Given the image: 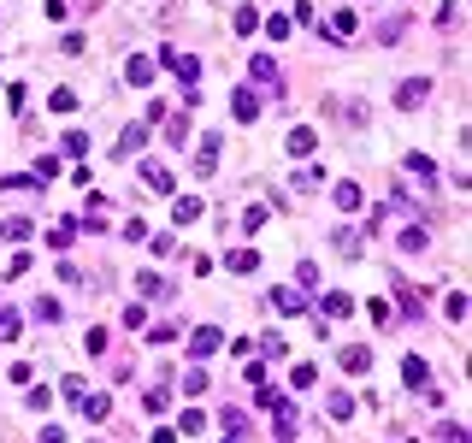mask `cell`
<instances>
[{
  "instance_id": "obj_1",
  "label": "cell",
  "mask_w": 472,
  "mask_h": 443,
  "mask_svg": "<svg viewBox=\"0 0 472 443\" xmlns=\"http://www.w3.org/2000/svg\"><path fill=\"white\" fill-rule=\"evenodd\" d=\"M425 95H431V77H408V83L396 89V107H401V112H413L419 101H425Z\"/></svg>"
},
{
  "instance_id": "obj_2",
  "label": "cell",
  "mask_w": 472,
  "mask_h": 443,
  "mask_svg": "<svg viewBox=\"0 0 472 443\" xmlns=\"http://www.w3.org/2000/svg\"><path fill=\"white\" fill-rule=\"evenodd\" d=\"M266 307H272V314H301V307H307V302H301V290H290V284H283V290H272V295H266Z\"/></svg>"
},
{
  "instance_id": "obj_3",
  "label": "cell",
  "mask_w": 472,
  "mask_h": 443,
  "mask_svg": "<svg viewBox=\"0 0 472 443\" xmlns=\"http://www.w3.org/2000/svg\"><path fill=\"white\" fill-rule=\"evenodd\" d=\"M230 112H236V119H242V124H248V119H260V95L236 83V95H230Z\"/></svg>"
},
{
  "instance_id": "obj_4",
  "label": "cell",
  "mask_w": 472,
  "mask_h": 443,
  "mask_svg": "<svg viewBox=\"0 0 472 443\" xmlns=\"http://www.w3.org/2000/svg\"><path fill=\"white\" fill-rule=\"evenodd\" d=\"M218 343H225V337H218V325H201V331L189 337V355H195V360H207V355L218 349Z\"/></svg>"
},
{
  "instance_id": "obj_5",
  "label": "cell",
  "mask_w": 472,
  "mask_h": 443,
  "mask_svg": "<svg viewBox=\"0 0 472 443\" xmlns=\"http://www.w3.org/2000/svg\"><path fill=\"white\" fill-rule=\"evenodd\" d=\"M401 379H408V390H425V384H431V367H425L419 355H408V360H401Z\"/></svg>"
},
{
  "instance_id": "obj_6",
  "label": "cell",
  "mask_w": 472,
  "mask_h": 443,
  "mask_svg": "<svg viewBox=\"0 0 472 443\" xmlns=\"http://www.w3.org/2000/svg\"><path fill=\"white\" fill-rule=\"evenodd\" d=\"M248 71H254V83L278 89V59H272V54H254V59H248Z\"/></svg>"
},
{
  "instance_id": "obj_7",
  "label": "cell",
  "mask_w": 472,
  "mask_h": 443,
  "mask_svg": "<svg viewBox=\"0 0 472 443\" xmlns=\"http://www.w3.org/2000/svg\"><path fill=\"white\" fill-rule=\"evenodd\" d=\"M201 213H207V201H201V195H177V207H172V219L177 225H195Z\"/></svg>"
},
{
  "instance_id": "obj_8",
  "label": "cell",
  "mask_w": 472,
  "mask_h": 443,
  "mask_svg": "<svg viewBox=\"0 0 472 443\" xmlns=\"http://www.w3.org/2000/svg\"><path fill=\"white\" fill-rule=\"evenodd\" d=\"M142 142H148V119H136V124H124V136H118V154H136Z\"/></svg>"
},
{
  "instance_id": "obj_9",
  "label": "cell",
  "mask_w": 472,
  "mask_h": 443,
  "mask_svg": "<svg viewBox=\"0 0 472 443\" xmlns=\"http://www.w3.org/2000/svg\"><path fill=\"white\" fill-rule=\"evenodd\" d=\"M354 30H360V24H354V12H331V24H325V36H331V42H348V36H354Z\"/></svg>"
},
{
  "instance_id": "obj_10",
  "label": "cell",
  "mask_w": 472,
  "mask_h": 443,
  "mask_svg": "<svg viewBox=\"0 0 472 443\" xmlns=\"http://www.w3.org/2000/svg\"><path fill=\"white\" fill-rule=\"evenodd\" d=\"M124 83L130 89H148V83H154V65H148V59H130L124 65Z\"/></svg>"
},
{
  "instance_id": "obj_11",
  "label": "cell",
  "mask_w": 472,
  "mask_h": 443,
  "mask_svg": "<svg viewBox=\"0 0 472 443\" xmlns=\"http://www.w3.org/2000/svg\"><path fill=\"white\" fill-rule=\"evenodd\" d=\"M319 307H325L331 319H348V314H354V295H343V290H331V295H325V302H319Z\"/></svg>"
},
{
  "instance_id": "obj_12",
  "label": "cell",
  "mask_w": 472,
  "mask_h": 443,
  "mask_svg": "<svg viewBox=\"0 0 472 443\" xmlns=\"http://www.w3.org/2000/svg\"><path fill=\"white\" fill-rule=\"evenodd\" d=\"M313 142H319V136H313L307 124H295L290 136H283V148H290V154H313Z\"/></svg>"
},
{
  "instance_id": "obj_13",
  "label": "cell",
  "mask_w": 472,
  "mask_h": 443,
  "mask_svg": "<svg viewBox=\"0 0 472 443\" xmlns=\"http://www.w3.org/2000/svg\"><path fill=\"white\" fill-rule=\"evenodd\" d=\"M331 201H336V213H354V207H360V184H336Z\"/></svg>"
},
{
  "instance_id": "obj_14",
  "label": "cell",
  "mask_w": 472,
  "mask_h": 443,
  "mask_svg": "<svg viewBox=\"0 0 472 443\" xmlns=\"http://www.w3.org/2000/svg\"><path fill=\"white\" fill-rule=\"evenodd\" d=\"M142 189L165 195V189H172V172H165V166H142Z\"/></svg>"
},
{
  "instance_id": "obj_15",
  "label": "cell",
  "mask_w": 472,
  "mask_h": 443,
  "mask_svg": "<svg viewBox=\"0 0 472 443\" xmlns=\"http://www.w3.org/2000/svg\"><path fill=\"white\" fill-rule=\"evenodd\" d=\"M225 266L242 278V272H254V266H260V254H254V249H236V254H225Z\"/></svg>"
},
{
  "instance_id": "obj_16",
  "label": "cell",
  "mask_w": 472,
  "mask_h": 443,
  "mask_svg": "<svg viewBox=\"0 0 472 443\" xmlns=\"http://www.w3.org/2000/svg\"><path fill=\"white\" fill-rule=\"evenodd\" d=\"M325 414H331V420H348V414H354V396H348V390H331Z\"/></svg>"
},
{
  "instance_id": "obj_17",
  "label": "cell",
  "mask_w": 472,
  "mask_h": 443,
  "mask_svg": "<svg viewBox=\"0 0 472 443\" xmlns=\"http://www.w3.org/2000/svg\"><path fill=\"white\" fill-rule=\"evenodd\" d=\"M59 314H65V307L54 302V295H42V302H36V319H42V325H59Z\"/></svg>"
},
{
  "instance_id": "obj_18",
  "label": "cell",
  "mask_w": 472,
  "mask_h": 443,
  "mask_svg": "<svg viewBox=\"0 0 472 443\" xmlns=\"http://www.w3.org/2000/svg\"><path fill=\"white\" fill-rule=\"evenodd\" d=\"M343 367L348 372H372V355H366V349H343Z\"/></svg>"
},
{
  "instance_id": "obj_19",
  "label": "cell",
  "mask_w": 472,
  "mask_h": 443,
  "mask_svg": "<svg viewBox=\"0 0 472 443\" xmlns=\"http://www.w3.org/2000/svg\"><path fill=\"white\" fill-rule=\"evenodd\" d=\"M177 432H189V437H195V432H207V414H201V408H189V414L177 420Z\"/></svg>"
},
{
  "instance_id": "obj_20",
  "label": "cell",
  "mask_w": 472,
  "mask_h": 443,
  "mask_svg": "<svg viewBox=\"0 0 472 443\" xmlns=\"http://www.w3.org/2000/svg\"><path fill=\"white\" fill-rule=\"evenodd\" d=\"M77 402H83V414H89V420H107V408H112L107 396H77Z\"/></svg>"
},
{
  "instance_id": "obj_21",
  "label": "cell",
  "mask_w": 472,
  "mask_h": 443,
  "mask_svg": "<svg viewBox=\"0 0 472 443\" xmlns=\"http://www.w3.org/2000/svg\"><path fill=\"white\" fill-rule=\"evenodd\" d=\"M47 237H54V249H71V237H77V225H71V219H65V225H54V231H47Z\"/></svg>"
},
{
  "instance_id": "obj_22",
  "label": "cell",
  "mask_w": 472,
  "mask_h": 443,
  "mask_svg": "<svg viewBox=\"0 0 472 443\" xmlns=\"http://www.w3.org/2000/svg\"><path fill=\"white\" fill-rule=\"evenodd\" d=\"M183 390H189V396H201V390H207V372L189 367V372H183Z\"/></svg>"
},
{
  "instance_id": "obj_23",
  "label": "cell",
  "mask_w": 472,
  "mask_h": 443,
  "mask_svg": "<svg viewBox=\"0 0 472 443\" xmlns=\"http://www.w3.org/2000/svg\"><path fill=\"white\" fill-rule=\"evenodd\" d=\"M425 242H431L425 231H401V249H408V254H425Z\"/></svg>"
},
{
  "instance_id": "obj_24",
  "label": "cell",
  "mask_w": 472,
  "mask_h": 443,
  "mask_svg": "<svg viewBox=\"0 0 472 443\" xmlns=\"http://www.w3.org/2000/svg\"><path fill=\"white\" fill-rule=\"evenodd\" d=\"M313 379H319V372H313V367H307V360H301V367H295V372H290V384H295V390H313Z\"/></svg>"
},
{
  "instance_id": "obj_25",
  "label": "cell",
  "mask_w": 472,
  "mask_h": 443,
  "mask_svg": "<svg viewBox=\"0 0 472 443\" xmlns=\"http://www.w3.org/2000/svg\"><path fill=\"white\" fill-rule=\"evenodd\" d=\"M59 148H65V154H89V136H83V130H71V136H65Z\"/></svg>"
},
{
  "instance_id": "obj_26",
  "label": "cell",
  "mask_w": 472,
  "mask_h": 443,
  "mask_svg": "<svg viewBox=\"0 0 472 443\" xmlns=\"http://www.w3.org/2000/svg\"><path fill=\"white\" fill-rule=\"evenodd\" d=\"M165 402H172L165 390H148V396H142V408H148V414H165Z\"/></svg>"
},
{
  "instance_id": "obj_27",
  "label": "cell",
  "mask_w": 472,
  "mask_h": 443,
  "mask_svg": "<svg viewBox=\"0 0 472 443\" xmlns=\"http://www.w3.org/2000/svg\"><path fill=\"white\" fill-rule=\"evenodd\" d=\"M0 337H18V314L12 307H0Z\"/></svg>"
},
{
  "instance_id": "obj_28",
  "label": "cell",
  "mask_w": 472,
  "mask_h": 443,
  "mask_svg": "<svg viewBox=\"0 0 472 443\" xmlns=\"http://www.w3.org/2000/svg\"><path fill=\"white\" fill-rule=\"evenodd\" d=\"M36 443H65V432H59V425H47V432H42Z\"/></svg>"
},
{
  "instance_id": "obj_29",
  "label": "cell",
  "mask_w": 472,
  "mask_h": 443,
  "mask_svg": "<svg viewBox=\"0 0 472 443\" xmlns=\"http://www.w3.org/2000/svg\"><path fill=\"white\" fill-rule=\"evenodd\" d=\"M154 443H177V432H154Z\"/></svg>"
},
{
  "instance_id": "obj_30",
  "label": "cell",
  "mask_w": 472,
  "mask_h": 443,
  "mask_svg": "<svg viewBox=\"0 0 472 443\" xmlns=\"http://www.w3.org/2000/svg\"><path fill=\"white\" fill-rule=\"evenodd\" d=\"M230 443H242V437H230Z\"/></svg>"
}]
</instances>
